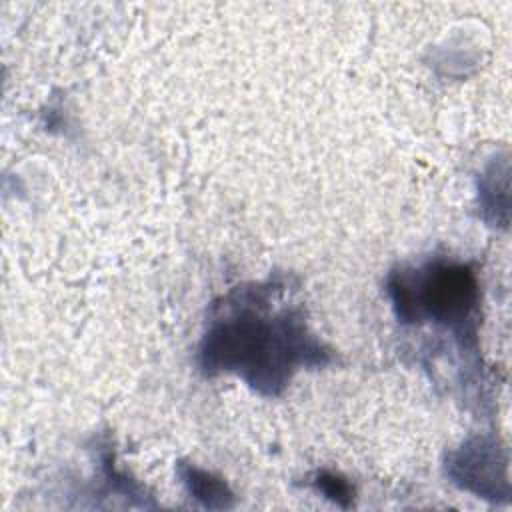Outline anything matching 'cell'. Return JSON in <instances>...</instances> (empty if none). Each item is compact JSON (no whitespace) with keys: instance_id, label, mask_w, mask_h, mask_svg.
<instances>
[{"instance_id":"2","label":"cell","mask_w":512,"mask_h":512,"mask_svg":"<svg viewBox=\"0 0 512 512\" xmlns=\"http://www.w3.org/2000/svg\"><path fill=\"white\" fill-rule=\"evenodd\" d=\"M320 478H322V480H320L318 484H322V490H324L330 498L340 500L342 496H348V486L344 484V480H338V478L326 476V474H322Z\"/></svg>"},{"instance_id":"1","label":"cell","mask_w":512,"mask_h":512,"mask_svg":"<svg viewBox=\"0 0 512 512\" xmlns=\"http://www.w3.org/2000/svg\"><path fill=\"white\" fill-rule=\"evenodd\" d=\"M266 288L228 298L226 318H214L202 344L206 370H234L254 388L276 394L296 366L322 364L320 348L292 312H268Z\"/></svg>"}]
</instances>
